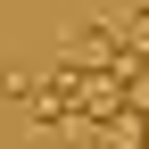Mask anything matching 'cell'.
<instances>
[{"mask_svg":"<svg viewBox=\"0 0 149 149\" xmlns=\"http://www.w3.org/2000/svg\"><path fill=\"white\" fill-rule=\"evenodd\" d=\"M58 74H124L133 58H124V42H116V25H66L58 33Z\"/></svg>","mask_w":149,"mask_h":149,"instance_id":"6da1fadb","label":"cell"},{"mask_svg":"<svg viewBox=\"0 0 149 149\" xmlns=\"http://www.w3.org/2000/svg\"><path fill=\"white\" fill-rule=\"evenodd\" d=\"M116 42H124V58H149V8H133V17H124V25H116Z\"/></svg>","mask_w":149,"mask_h":149,"instance_id":"7a4b0ae2","label":"cell"},{"mask_svg":"<svg viewBox=\"0 0 149 149\" xmlns=\"http://www.w3.org/2000/svg\"><path fill=\"white\" fill-rule=\"evenodd\" d=\"M141 149H149V116H141Z\"/></svg>","mask_w":149,"mask_h":149,"instance_id":"3957f363","label":"cell"}]
</instances>
